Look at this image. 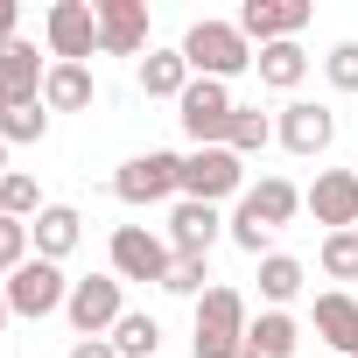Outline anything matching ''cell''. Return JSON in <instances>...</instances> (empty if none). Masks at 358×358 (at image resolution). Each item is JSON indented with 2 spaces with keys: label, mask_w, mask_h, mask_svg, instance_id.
<instances>
[{
  "label": "cell",
  "mask_w": 358,
  "mask_h": 358,
  "mask_svg": "<svg viewBox=\"0 0 358 358\" xmlns=\"http://www.w3.org/2000/svg\"><path fill=\"white\" fill-rule=\"evenodd\" d=\"M43 36H50V57H57V64H92V50H99L92 0H57V8L43 15Z\"/></svg>",
  "instance_id": "obj_10"
},
{
  "label": "cell",
  "mask_w": 358,
  "mask_h": 358,
  "mask_svg": "<svg viewBox=\"0 0 358 358\" xmlns=\"http://www.w3.org/2000/svg\"><path fill=\"white\" fill-rule=\"evenodd\" d=\"M302 281H309V267H302L295 253H267V260H260V302H267V309H288V302L302 295Z\"/></svg>",
  "instance_id": "obj_23"
},
{
  "label": "cell",
  "mask_w": 358,
  "mask_h": 358,
  "mask_svg": "<svg viewBox=\"0 0 358 358\" xmlns=\"http://www.w3.org/2000/svg\"><path fill=\"white\" fill-rule=\"evenodd\" d=\"M274 141L288 148V155H330V141H337V113L330 106H316V99H288L281 113H274Z\"/></svg>",
  "instance_id": "obj_9"
},
{
  "label": "cell",
  "mask_w": 358,
  "mask_h": 358,
  "mask_svg": "<svg viewBox=\"0 0 358 358\" xmlns=\"http://www.w3.org/2000/svg\"><path fill=\"white\" fill-rule=\"evenodd\" d=\"M43 78H50V64L36 57L29 36L0 50V92H8V106H36V99H43Z\"/></svg>",
  "instance_id": "obj_16"
},
{
  "label": "cell",
  "mask_w": 358,
  "mask_h": 358,
  "mask_svg": "<svg viewBox=\"0 0 358 358\" xmlns=\"http://www.w3.org/2000/svg\"><path fill=\"white\" fill-rule=\"evenodd\" d=\"M162 239H169V253H197V260H211V246L225 239V218H218V204H190V197H176Z\"/></svg>",
  "instance_id": "obj_14"
},
{
  "label": "cell",
  "mask_w": 358,
  "mask_h": 358,
  "mask_svg": "<svg viewBox=\"0 0 358 358\" xmlns=\"http://www.w3.org/2000/svg\"><path fill=\"white\" fill-rule=\"evenodd\" d=\"M0 176H8V141H0Z\"/></svg>",
  "instance_id": "obj_35"
},
{
  "label": "cell",
  "mask_w": 358,
  "mask_h": 358,
  "mask_svg": "<svg viewBox=\"0 0 358 358\" xmlns=\"http://www.w3.org/2000/svg\"><path fill=\"white\" fill-rule=\"evenodd\" d=\"M183 64H190V78H218V85H232L239 71H253V43L239 36V22H190L183 29Z\"/></svg>",
  "instance_id": "obj_1"
},
{
  "label": "cell",
  "mask_w": 358,
  "mask_h": 358,
  "mask_svg": "<svg viewBox=\"0 0 358 358\" xmlns=\"http://www.w3.org/2000/svg\"><path fill=\"white\" fill-rule=\"evenodd\" d=\"M113 197L120 204H169V197H183V155H169V148H148L134 162L113 169Z\"/></svg>",
  "instance_id": "obj_3"
},
{
  "label": "cell",
  "mask_w": 358,
  "mask_h": 358,
  "mask_svg": "<svg viewBox=\"0 0 358 358\" xmlns=\"http://www.w3.org/2000/svg\"><path fill=\"white\" fill-rule=\"evenodd\" d=\"M71 358H120V351H113V337H78Z\"/></svg>",
  "instance_id": "obj_33"
},
{
  "label": "cell",
  "mask_w": 358,
  "mask_h": 358,
  "mask_svg": "<svg viewBox=\"0 0 358 358\" xmlns=\"http://www.w3.org/2000/svg\"><path fill=\"white\" fill-rule=\"evenodd\" d=\"M106 253H113V274H120V281H155V288H162V274H169V260H176L155 225H113V246H106Z\"/></svg>",
  "instance_id": "obj_8"
},
{
  "label": "cell",
  "mask_w": 358,
  "mask_h": 358,
  "mask_svg": "<svg viewBox=\"0 0 358 358\" xmlns=\"http://www.w3.org/2000/svg\"><path fill=\"white\" fill-rule=\"evenodd\" d=\"M309 323H316V337H323V344H330L337 358H358V295H344V288L316 295Z\"/></svg>",
  "instance_id": "obj_15"
},
{
  "label": "cell",
  "mask_w": 358,
  "mask_h": 358,
  "mask_svg": "<svg viewBox=\"0 0 358 358\" xmlns=\"http://www.w3.org/2000/svg\"><path fill=\"white\" fill-rule=\"evenodd\" d=\"M225 239H232L239 253H253V260H267V253H274V232H267L260 218H246V211H232V218H225Z\"/></svg>",
  "instance_id": "obj_30"
},
{
  "label": "cell",
  "mask_w": 358,
  "mask_h": 358,
  "mask_svg": "<svg viewBox=\"0 0 358 358\" xmlns=\"http://www.w3.org/2000/svg\"><path fill=\"white\" fill-rule=\"evenodd\" d=\"M29 239H36V260H57V267H64V260L78 253V239H85V218H78L71 204H50V211L29 225Z\"/></svg>",
  "instance_id": "obj_18"
},
{
  "label": "cell",
  "mask_w": 358,
  "mask_h": 358,
  "mask_svg": "<svg viewBox=\"0 0 358 358\" xmlns=\"http://www.w3.org/2000/svg\"><path fill=\"white\" fill-rule=\"evenodd\" d=\"M183 197H190V204L246 197V162H239L232 148H190V155H183Z\"/></svg>",
  "instance_id": "obj_6"
},
{
  "label": "cell",
  "mask_w": 358,
  "mask_h": 358,
  "mask_svg": "<svg viewBox=\"0 0 358 358\" xmlns=\"http://www.w3.org/2000/svg\"><path fill=\"white\" fill-rule=\"evenodd\" d=\"M309 29V0H246V8H239V36L246 43H295Z\"/></svg>",
  "instance_id": "obj_12"
},
{
  "label": "cell",
  "mask_w": 358,
  "mask_h": 358,
  "mask_svg": "<svg viewBox=\"0 0 358 358\" xmlns=\"http://www.w3.org/2000/svg\"><path fill=\"white\" fill-rule=\"evenodd\" d=\"M22 43V0H0V50Z\"/></svg>",
  "instance_id": "obj_32"
},
{
  "label": "cell",
  "mask_w": 358,
  "mask_h": 358,
  "mask_svg": "<svg viewBox=\"0 0 358 358\" xmlns=\"http://www.w3.org/2000/svg\"><path fill=\"white\" fill-rule=\"evenodd\" d=\"M134 78H141L148 99H183V92H190V64H183V50H148Z\"/></svg>",
  "instance_id": "obj_21"
},
{
  "label": "cell",
  "mask_w": 358,
  "mask_h": 358,
  "mask_svg": "<svg viewBox=\"0 0 358 358\" xmlns=\"http://www.w3.org/2000/svg\"><path fill=\"white\" fill-rule=\"evenodd\" d=\"M267 141H274V120H267L260 106H239V113H232V127H225V148L246 162V155H260Z\"/></svg>",
  "instance_id": "obj_26"
},
{
  "label": "cell",
  "mask_w": 358,
  "mask_h": 358,
  "mask_svg": "<svg viewBox=\"0 0 358 358\" xmlns=\"http://www.w3.org/2000/svg\"><path fill=\"white\" fill-rule=\"evenodd\" d=\"M64 316H71V330L78 337H113V323L127 316V281L106 267V274H85V281H71V302H64Z\"/></svg>",
  "instance_id": "obj_4"
},
{
  "label": "cell",
  "mask_w": 358,
  "mask_h": 358,
  "mask_svg": "<svg viewBox=\"0 0 358 358\" xmlns=\"http://www.w3.org/2000/svg\"><path fill=\"white\" fill-rule=\"evenodd\" d=\"M99 15V50L106 57H141L148 50V0H92Z\"/></svg>",
  "instance_id": "obj_13"
},
{
  "label": "cell",
  "mask_w": 358,
  "mask_h": 358,
  "mask_svg": "<svg viewBox=\"0 0 358 358\" xmlns=\"http://www.w3.org/2000/svg\"><path fill=\"white\" fill-rule=\"evenodd\" d=\"M0 113H8V92H0Z\"/></svg>",
  "instance_id": "obj_36"
},
{
  "label": "cell",
  "mask_w": 358,
  "mask_h": 358,
  "mask_svg": "<svg viewBox=\"0 0 358 358\" xmlns=\"http://www.w3.org/2000/svg\"><path fill=\"white\" fill-rule=\"evenodd\" d=\"M316 267H323L330 281H358V232H323Z\"/></svg>",
  "instance_id": "obj_29"
},
{
  "label": "cell",
  "mask_w": 358,
  "mask_h": 358,
  "mask_svg": "<svg viewBox=\"0 0 358 358\" xmlns=\"http://www.w3.org/2000/svg\"><path fill=\"white\" fill-rule=\"evenodd\" d=\"M232 113H239V99H232V85H218V78H190V92L176 99V120H183V134H190L197 148H225Z\"/></svg>",
  "instance_id": "obj_5"
},
{
  "label": "cell",
  "mask_w": 358,
  "mask_h": 358,
  "mask_svg": "<svg viewBox=\"0 0 358 358\" xmlns=\"http://www.w3.org/2000/svg\"><path fill=\"white\" fill-rule=\"evenodd\" d=\"M232 211H246V218H260L267 232H281V225L302 211V190L288 183V176H260V183H246V197H239Z\"/></svg>",
  "instance_id": "obj_17"
},
{
  "label": "cell",
  "mask_w": 358,
  "mask_h": 358,
  "mask_svg": "<svg viewBox=\"0 0 358 358\" xmlns=\"http://www.w3.org/2000/svg\"><path fill=\"white\" fill-rule=\"evenodd\" d=\"M323 78H330V92H358V43H337L323 57Z\"/></svg>",
  "instance_id": "obj_31"
},
{
  "label": "cell",
  "mask_w": 358,
  "mask_h": 358,
  "mask_svg": "<svg viewBox=\"0 0 358 358\" xmlns=\"http://www.w3.org/2000/svg\"><path fill=\"white\" fill-rule=\"evenodd\" d=\"M113 351H120V358H162V323H155L148 309H127V316L113 323Z\"/></svg>",
  "instance_id": "obj_25"
},
{
  "label": "cell",
  "mask_w": 358,
  "mask_h": 358,
  "mask_svg": "<svg viewBox=\"0 0 358 358\" xmlns=\"http://www.w3.org/2000/svg\"><path fill=\"white\" fill-rule=\"evenodd\" d=\"M92 99H99L92 64H50V78H43V106L50 113H85Z\"/></svg>",
  "instance_id": "obj_20"
},
{
  "label": "cell",
  "mask_w": 358,
  "mask_h": 358,
  "mask_svg": "<svg viewBox=\"0 0 358 358\" xmlns=\"http://www.w3.org/2000/svg\"><path fill=\"white\" fill-rule=\"evenodd\" d=\"M246 295L239 288H225V281H211L204 288V302H197V330H190V351L197 358H239L246 351Z\"/></svg>",
  "instance_id": "obj_2"
},
{
  "label": "cell",
  "mask_w": 358,
  "mask_h": 358,
  "mask_svg": "<svg viewBox=\"0 0 358 358\" xmlns=\"http://www.w3.org/2000/svg\"><path fill=\"white\" fill-rule=\"evenodd\" d=\"M295 344H302V323L288 309H260L246 323V351L239 358H295Z\"/></svg>",
  "instance_id": "obj_19"
},
{
  "label": "cell",
  "mask_w": 358,
  "mask_h": 358,
  "mask_svg": "<svg viewBox=\"0 0 358 358\" xmlns=\"http://www.w3.org/2000/svg\"><path fill=\"white\" fill-rule=\"evenodd\" d=\"M0 218H8V211H0Z\"/></svg>",
  "instance_id": "obj_37"
},
{
  "label": "cell",
  "mask_w": 358,
  "mask_h": 358,
  "mask_svg": "<svg viewBox=\"0 0 358 358\" xmlns=\"http://www.w3.org/2000/svg\"><path fill=\"white\" fill-rule=\"evenodd\" d=\"M0 288H8V309L29 316V323H43V316H57V309L71 302V274H64L57 260H29V267H15Z\"/></svg>",
  "instance_id": "obj_7"
},
{
  "label": "cell",
  "mask_w": 358,
  "mask_h": 358,
  "mask_svg": "<svg viewBox=\"0 0 358 358\" xmlns=\"http://www.w3.org/2000/svg\"><path fill=\"white\" fill-rule=\"evenodd\" d=\"M302 211H316V225H330V232H358V176L351 169H323L302 190Z\"/></svg>",
  "instance_id": "obj_11"
},
{
  "label": "cell",
  "mask_w": 358,
  "mask_h": 358,
  "mask_svg": "<svg viewBox=\"0 0 358 358\" xmlns=\"http://www.w3.org/2000/svg\"><path fill=\"white\" fill-rule=\"evenodd\" d=\"M253 71H260L267 92H295V85L309 78V50H302V43H267V50L253 57Z\"/></svg>",
  "instance_id": "obj_22"
},
{
  "label": "cell",
  "mask_w": 358,
  "mask_h": 358,
  "mask_svg": "<svg viewBox=\"0 0 358 358\" xmlns=\"http://www.w3.org/2000/svg\"><path fill=\"white\" fill-rule=\"evenodd\" d=\"M8 316H15V309H8V288H0V323H8Z\"/></svg>",
  "instance_id": "obj_34"
},
{
  "label": "cell",
  "mask_w": 358,
  "mask_h": 358,
  "mask_svg": "<svg viewBox=\"0 0 358 358\" xmlns=\"http://www.w3.org/2000/svg\"><path fill=\"white\" fill-rule=\"evenodd\" d=\"M204 288H211V260H197V253H176V260H169V274H162V295L204 302Z\"/></svg>",
  "instance_id": "obj_27"
},
{
  "label": "cell",
  "mask_w": 358,
  "mask_h": 358,
  "mask_svg": "<svg viewBox=\"0 0 358 358\" xmlns=\"http://www.w3.org/2000/svg\"><path fill=\"white\" fill-rule=\"evenodd\" d=\"M0 211H8L15 225H36L50 204H43V183H36V176L29 169H8V176H0Z\"/></svg>",
  "instance_id": "obj_24"
},
{
  "label": "cell",
  "mask_w": 358,
  "mask_h": 358,
  "mask_svg": "<svg viewBox=\"0 0 358 358\" xmlns=\"http://www.w3.org/2000/svg\"><path fill=\"white\" fill-rule=\"evenodd\" d=\"M43 134H50V106H43V99H36V106H8V113H0V141H8V148H15V141L29 148V141H43Z\"/></svg>",
  "instance_id": "obj_28"
}]
</instances>
